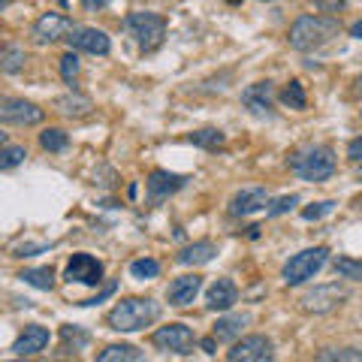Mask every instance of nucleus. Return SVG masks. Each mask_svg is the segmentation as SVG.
<instances>
[{"instance_id":"34","label":"nucleus","mask_w":362,"mask_h":362,"mask_svg":"<svg viewBox=\"0 0 362 362\" xmlns=\"http://www.w3.org/2000/svg\"><path fill=\"white\" fill-rule=\"evenodd\" d=\"M61 76L66 78V82H73V78L78 76V58H76V52H66L64 58H61Z\"/></svg>"},{"instance_id":"27","label":"nucleus","mask_w":362,"mask_h":362,"mask_svg":"<svg viewBox=\"0 0 362 362\" xmlns=\"http://www.w3.org/2000/svg\"><path fill=\"white\" fill-rule=\"evenodd\" d=\"M190 142L199 145V148L214 151V148H221V145H223V133H221V130H214V127H206V130L190 133Z\"/></svg>"},{"instance_id":"13","label":"nucleus","mask_w":362,"mask_h":362,"mask_svg":"<svg viewBox=\"0 0 362 362\" xmlns=\"http://www.w3.org/2000/svg\"><path fill=\"white\" fill-rule=\"evenodd\" d=\"M272 100H275V88L272 82H254L242 90V103L247 112H254V115H272Z\"/></svg>"},{"instance_id":"26","label":"nucleus","mask_w":362,"mask_h":362,"mask_svg":"<svg viewBox=\"0 0 362 362\" xmlns=\"http://www.w3.org/2000/svg\"><path fill=\"white\" fill-rule=\"evenodd\" d=\"M40 145L45 151H64L66 145H70V139H66V133L61 127H49L40 133Z\"/></svg>"},{"instance_id":"18","label":"nucleus","mask_w":362,"mask_h":362,"mask_svg":"<svg viewBox=\"0 0 362 362\" xmlns=\"http://www.w3.org/2000/svg\"><path fill=\"white\" fill-rule=\"evenodd\" d=\"M49 338L52 335L45 326H28V329L18 335V341L13 344V354L16 356H33V354H40V350H45Z\"/></svg>"},{"instance_id":"2","label":"nucleus","mask_w":362,"mask_h":362,"mask_svg":"<svg viewBox=\"0 0 362 362\" xmlns=\"http://www.w3.org/2000/svg\"><path fill=\"white\" fill-rule=\"evenodd\" d=\"M338 37V21L326 16H302L290 28V45L296 52H317Z\"/></svg>"},{"instance_id":"25","label":"nucleus","mask_w":362,"mask_h":362,"mask_svg":"<svg viewBox=\"0 0 362 362\" xmlns=\"http://www.w3.org/2000/svg\"><path fill=\"white\" fill-rule=\"evenodd\" d=\"M281 103H284L287 109H305L308 106V97H305V88H302V82H296V78H293V82L281 90Z\"/></svg>"},{"instance_id":"10","label":"nucleus","mask_w":362,"mask_h":362,"mask_svg":"<svg viewBox=\"0 0 362 362\" xmlns=\"http://www.w3.org/2000/svg\"><path fill=\"white\" fill-rule=\"evenodd\" d=\"M64 278L70 281V284L76 281V284L97 287L100 281H103V263H100L97 257H90V254H73V259L64 269Z\"/></svg>"},{"instance_id":"16","label":"nucleus","mask_w":362,"mask_h":362,"mask_svg":"<svg viewBox=\"0 0 362 362\" xmlns=\"http://www.w3.org/2000/svg\"><path fill=\"white\" fill-rule=\"evenodd\" d=\"M235 302H239V290H235V284L230 278H218L206 293V308L209 311H230Z\"/></svg>"},{"instance_id":"4","label":"nucleus","mask_w":362,"mask_h":362,"mask_svg":"<svg viewBox=\"0 0 362 362\" xmlns=\"http://www.w3.org/2000/svg\"><path fill=\"white\" fill-rule=\"evenodd\" d=\"M326 259H329V251H326V247H305V251L293 254L284 263L281 278H284L287 287H299V284H305V281L314 278L317 272L326 266Z\"/></svg>"},{"instance_id":"7","label":"nucleus","mask_w":362,"mask_h":362,"mask_svg":"<svg viewBox=\"0 0 362 362\" xmlns=\"http://www.w3.org/2000/svg\"><path fill=\"white\" fill-rule=\"evenodd\" d=\"M344 299H347V290H344L341 284H320V287L308 290V293H305V296L299 299V308H302L305 314H329V311H335Z\"/></svg>"},{"instance_id":"11","label":"nucleus","mask_w":362,"mask_h":362,"mask_svg":"<svg viewBox=\"0 0 362 362\" xmlns=\"http://www.w3.org/2000/svg\"><path fill=\"white\" fill-rule=\"evenodd\" d=\"M66 42L73 52H88V54H109L112 42L103 30L97 28H70L66 30Z\"/></svg>"},{"instance_id":"29","label":"nucleus","mask_w":362,"mask_h":362,"mask_svg":"<svg viewBox=\"0 0 362 362\" xmlns=\"http://www.w3.org/2000/svg\"><path fill=\"white\" fill-rule=\"evenodd\" d=\"M28 151L21 145H0V169H13V166H21L25 163Z\"/></svg>"},{"instance_id":"39","label":"nucleus","mask_w":362,"mask_h":362,"mask_svg":"<svg viewBox=\"0 0 362 362\" xmlns=\"http://www.w3.org/2000/svg\"><path fill=\"white\" fill-rule=\"evenodd\" d=\"M320 9H326V13H332V9H344V0H314Z\"/></svg>"},{"instance_id":"30","label":"nucleus","mask_w":362,"mask_h":362,"mask_svg":"<svg viewBox=\"0 0 362 362\" xmlns=\"http://www.w3.org/2000/svg\"><path fill=\"white\" fill-rule=\"evenodd\" d=\"M130 275L139 278V281H151V278L160 275V263H157V259H133Z\"/></svg>"},{"instance_id":"32","label":"nucleus","mask_w":362,"mask_h":362,"mask_svg":"<svg viewBox=\"0 0 362 362\" xmlns=\"http://www.w3.org/2000/svg\"><path fill=\"white\" fill-rule=\"evenodd\" d=\"M335 275L350 278V281H362V263H356V259H350V257H338L335 259Z\"/></svg>"},{"instance_id":"41","label":"nucleus","mask_w":362,"mask_h":362,"mask_svg":"<svg viewBox=\"0 0 362 362\" xmlns=\"http://www.w3.org/2000/svg\"><path fill=\"white\" fill-rule=\"evenodd\" d=\"M350 37L362 40V18H359V21H354V25H350Z\"/></svg>"},{"instance_id":"20","label":"nucleus","mask_w":362,"mask_h":362,"mask_svg":"<svg viewBox=\"0 0 362 362\" xmlns=\"http://www.w3.org/2000/svg\"><path fill=\"white\" fill-rule=\"evenodd\" d=\"M214 254H218V247H214L211 242H197V245L181 247L175 259L181 266H202V263H211Z\"/></svg>"},{"instance_id":"40","label":"nucleus","mask_w":362,"mask_h":362,"mask_svg":"<svg viewBox=\"0 0 362 362\" xmlns=\"http://www.w3.org/2000/svg\"><path fill=\"white\" fill-rule=\"evenodd\" d=\"M199 347L206 350V354H214V347H218V338H214V335H211V338H202Z\"/></svg>"},{"instance_id":"45","label":"nucleus","mask_w":362,"mask_h":362,"mask_svg":"<svg viewBox=\"0 0 362 362\" xmlns=\"http://www.w3.org/2000/svg\"><path fill=\"white\" fill-rule=\"evenodd\" d=\"M356 175H359V178H362V166H359V169H356Z\"/></svg>"},{"instance_id":"6","label":"nucleus","mask_w":362,"mask_h":362,"mask_svg":"<svg viewBox=\"0 0 362 362\" xmlns=\"http://www.w3.org/2000/svg\"><path fill=\"white\" fill-rule=\"evenodd\" d=\"M151 344L166 350V354L187 356L190 350H194V344H197V335L185 323H169V326H160V329L151 335Z\"/></svg>"},{"instance_id":"43","label":"nucleus","mask_w":362,"mask_h":362,"mask_svg":"<svg viewBox=\"0 0 362 362\" xmlns=\"http://www.w3.org/2000/svg\"><path fill=\"white\" fill-rule=\"evenodd\" d=\"M0 145H6V133L4 130H0Z\"/></svg>"},{"instance_id":"38","label":"nucleus","mask_w":362,"mask_h":362,"mask_svg":"<svg viewBox=\"0 0 362 362\" xmlns=\"http://www.w3.org/2000/svg\"><path fill=\"white\" fill-rule=\"evenodd\" d=\"M347 157H354V160H362V136L347 145Z\"/></svg>"},{"instance_id":"35","label":"nucleus","mask_w":362,"mask_h":362,"mask_svg":"<svg viewBox=\"0 0 362 362\" xmlns=\"http://www.w3.org/2000/svg\"><path fill=\"white\" fill-rule=\"evenodd\" d=\"M329 211H332V202H317V206L302 211V218L305 221H317V218H323V214H329Z\"/></svg>"},{"instance_id":"42","label":"nucleus","mask_w":362,"mask_h":362,"mask_svg":"<svg viewBox=\"0 0 362 362\" xmlns=\"http://www.w3.org/2000/svg\"><path fill=\"white\" fill-rule=\"evenodd\" d=\"M106 4H109V0H85L88 9H100V6H106Z\"/></svg>"},{"instance_id":"17","label":"nucleus","mask_w":362,"mask_h":362,"mask_svg":"<svg viewBox=\"0 0 362 362\" xmlns=\"http://www.w3.org/2000/svg\"><path fill=\"white\" fill-rule=\"evenodd\" d=\"M202 290V278L199 275H181L175 278L173 284H169V305H175V308H185V305H190L197 299V293Z\"/></svg>"},{"instance_id":"31","label":"nucleus","mask_w":362,"mask_h":362,"mask_svg":"<svg viewBox=\"0 0 362 362\" xmlns=\"http://www.w3.org/2000/svg\"><path fill=\"white\" fill-rule=\"evenodd\" d=\"M320 362H332V359H350V362H362V350L354 347H329V350H320L317 354Z\"/></svg>"},{"instance_id":"19","label":"nucleus","mask_w":362,"mask_h":362,"mask_svg":"<svg viewBox=\"0 0 362 362\" xmlns=\"http://www.w3.org/2000/svg\"><path fill=\"white\" fill-rule=\"evenodd\" d=\"M247 323H251V314H226L214 323V338L218 341H235Z\"/></svg>"},{"instance_id":"3","label":"nucleus","mask_w":362,"mask_h":362,"mask_svg":"<svg viewBox=\"0 0 362 362\" xmlns=\"http://www.w3.org/2000/svg\"><path fill=\"white\" fill-rule=\"evenodd\" d=\"M121 28L139 42L142 52H154L166 37V18L157 13H130L121 21Z\"/></svg>"},{"instance_id":"44","label":"nucleus","mask_w":362,"mask_h":362,"mask_svg":"<svg viewBox=\"0 0 362 362\" xmlns=\"http://www.w3.org/2000/svg\"><path fill=\"white\" fill-rule=\"evenodd\" d=\"M9 6V0H0V9H6Z\"/></svg>"},{"instance_id":"8","label":"nucleus","mask_w":362,"mask_h":362,"mask_svg":"<svg viewBox=\"0 0 362 362\" xmlns=\"http://www.w3.org/2000/svg\"><path fill=\"white\" fill-rule=\"evenodd\" d=\"M45 118V112L30 103V100H21V97H4L0 100V121L4 124H16V127H33Z\"/></svg>"},{"instance_id":"5","label":"nucleus","mask_w":362,"mask_h":362,"mask_svg":"<svg viewBox=\"0 0 362 362\" xmlns=\"http://www.w3.org/2000/svg\"><path fill=\"white\" fill-rule=\"evenodd\" d=\"M293 169H296V175L305 181H326L335 175V151L329 145H317V148L296 157Z\"/></svg>"},{"instance_id":"15","label":"nucleus","mask_w":362,"mask_h":362,"mask_svg":"<svg viewBox=\"0 0 362 362\" xmlns=\"http://www.w3.org/2000/svg\"><path fill=\"white\" fill-rule=\"evenodd\" d=\"M145 187H148L151 206H157V202H163L169 194H175L178 187H185V178L175 175V173H163V169H154V173L148 175V181H145Z\"/></svg>"},{"instance_id":"28","label":"nucleus","mask_w":362,"mask_h":362,"mask_svg":"<svg viewBox=\"0 0 362 362\" xmlns=\"http://www.w3.org/2000/svg\"><path fill=\"white\" fill-rule=\"evenodd\" d=\"M61 338H64L66 350H70V344H73V350H85L90 341V335L82 329V326H61Z\"/></svg>"},{"instance_id":"33","label":"nucleus","mask_w":362,"mask_h":362,"mask_svg":"<svg viewBox=\"0 0 362 362\" xmlns=\"http://www.w3.org/2000/svg\"><path fill=\"white\" fill-rule=\"evenodd\" d=\"M293 206H299V197L296 194H290V197H281V199H275L269 206V218H278V214H284V211H290Z\"/></svg>"},{"instance_id":"37","label":"nucleus","mask_w":362,"mask_h":362,"mask_svg":"<svg viewBox=\"0 0 362 362\" xmlns=\"http://www.w3.org/2000/svg\"><path fill=\"white\" fill-rule=\"evenodd\" d=\"M112 293H115V284H112V281H109V284H106L103 290H100V293H97V296H94V299H85L82 305H100V302H103V299H109V296H112Z\"/></svg>"},{"instance_id":"36","label":"nucleus","mask_w":362,"mask_h":362,"mask_svg":"<svg viewBox=\"0 0 362 362\" xmlns=\"http://www.w3.org/2000/svg\"><path fill=\"white\" fill-rule=\"evenodd\" d=\"M45 251V245H18L16 247V257H33V254H42Z\"/></svg>"},{"instance_id":"1","label":"nucleus","mask_w":362,"mask_h":362,"mask_svg":"<svg viewBox=\"0 0 362 362\" xmlns=\"http://www.w3.org/2000/svg\"><path fill=\"white\" fill-rule=\"evenodd\" d=\"M157 317H160V302L133 296V299L118 302L115 308L106 314V323H109V329H115V332H139L145 326H151Z\"/></svg>"},{"instance_id":"24","label":"nucleus","mask_w":362,"mask_h":362,"mask_svg":"<svg viewBox=\"0 0 362 362\" xmlns=\"http://www.w3.org/2000/svg\"><path fill=\"white\" fill-rule=\"evenodd\" d=\"M58 109L64 112V115H70V118H82V115H88V112H90V100L66 94V97H58Z\"/></svg>"},{"instance_id":"46","label":"nucleus","mask_w":362,"mask_h":362,"mask_svg":"<svg viewBox=\"0 0 362 362\" xmlns=\"http://www.w3.org/2000/svg\"><path fill=\"white\" fill-rule=\"evenodd\" d=\"M230 4H239V0H230Z\"/></svg>"},{"instance_id":"23","label":"nucleus","mask_w":362,"mask_h":362,"mask_svg":"<svg viewBox=\"0 0 362 362\" xmlns=\"http://www.w3.org/2000/svg\"><path fill=\"white\" fill-rule=\"evenodd\" d=\"M18 278L25 281V284L37 287V290H52L54 287V272L49 266H42V269H25Z\"/></svg>"},{"instance_id":"22","label":"nucleus","mask_w":362,"mask_h":362,"mask_svg":"<svg viewBox=\"0 0 362 362\" xmlns=\"http://www.w3.org/2000/svg\"><path fill=\"white\" fill-rule=\"evenodd\" d=\"M142 350L133 344H109L106 350L97 354V362H139Z\"/></svg>"},{"instance_id":"9","label":"nucleus","mask_w":362,"mask_h":362,"mask_svg":"<svg viewBox=\"0 0 362 362\" xmlns=\"http://www.w3.org/2000/svg\"><path fill=\"white\" fill-rule=\"evenodd\" d=\"M226 359L230 362H269V359H275V347H272L266 335H247L233 344Z\"/></svg>"},{"instance_id":"21","label":"nucleus","mask_w":362,"mask_h":362,"mask_svg":"<svg viewBox=\"0 0 362 362\" xmlns=\"http://www.w3.org/2000/svg\"><path fill=\"white\" fill-rule=\"evenodd\" d=\"M28 64V54L21 45H13V42H0V70L4 73H21Z\"/></svg>"},{"instance_id":"14","label":"nucleus","mask_w":362,"mask_h":362,"mask_svg":"<svg viewBox=\"0 0 362 362\" xmlns=\"http://www.w3.org/2000/svg\"><path fill=\"white\" fill-rule=\"evenodd\" d=\"M269 206V194L263 187H247L239 190L233 199H230V214L233 218H247V214H257Z\"/></svg>"},{"instance_id":"12","label":"nucleus","mask_w":362,"mask_h":362,"mask_svg":"<svg viewBox=\"0 0 362 362\" xmlns=\"http://www.w3.org/2000/svg\"><path fill=\"white\" fill-rule=\"evenodd\" d=\"M66 30H70V18L61 16V13H45V16H40L37 21H33L30 37H33L37 45H45V42L61 40Z\"/></svg>"}]
</instances>
